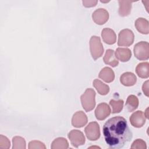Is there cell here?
I'll use <instances>...</instances> for the list:
<instances>
[{
    "label": "cell",
    "mask_w": 149,
    "mask_h": 149,
    "mask_svg": "<svg viewBox=\"0 0 149 149\" xmlns=\"http://www.w3.org/2000/svg\"><path fill=\"white\" fill-rule=\"evenodd\" d=\"M90 49L91 55L94 60L100 58L104 53V48L100 38L93 36L90 40Z\"/></svg>",
    "instance_id": "3"
},
{
    "label": "cell",
    "mask_w": 149,
    "mask_h": 149,
    "mask_svg": "<svg viewBox=\"0 0 149 149\" xmlns=\"http://www.w3.org/2000/svg\"><path fill=\"white\" fill-rule=\"evenodd\" d=\"M136 76L132 72H125L120 77V83L125 86H132L136 84Z\"/></svg>",
    "instance_id": "13"
},
{
    "label": "cell",
    "mask_w": 149,
    "mask_h": 149,
    "mask_svg": "<svg viewBox=\"0 0 149 149\" xmlns=\"http://www.w3.org/2000/svg\"><path fill=\"white\" fill-rule=\"evenodd\" d=\"M104 61L105 63L109 65L112 67H115L118 66L119 63L118 59L114 55V51L111 49H107L106 51L104 57Z\"/></svg>",
    "instance_id": "18"
},
{
    "label": "cell",
    "mask_w": 149,
    "mask_h": 149,
    "mask_svg": "<svg viewBox=\"0 0 149 149\" xmlns=\"http://www.w3.org/2000/svg\"><path fill=\"white\" fill-rule=\"evenodd\" d=\"M129 119L132 125L135 127H141L146 123V116L141 111L134 112Z\"/></svg>",
    "instance_id": "10"
},
{
    "label": "cell",
    "mask_w": 149,
    "mask_h": 149,
    "mask_svg": "<svg viewBox=\"0 0 149 149\" xmlns=\"http://www.w3.org/2000/svg\"><path fill=\"white\" fill-rule=\"evenodd\" d=\"M125 105L129 112L134 111L136 109H137L139 105L138 98L134 95H129L127 98Z\"/></svg>",
    "instance_id": "21"
},
{
    "label": "cell",
    "mask_w": 149,
    "mask_h": 149,
    "mask_svg": "<svg viewBox=\"0 0 149 149\" xmlns=\"http://www.w3.org/2000/svg\"><path fill=\"white\" fill-rule=\"evenodd\" d=\"M132 56L131 51L126 48H118L115 51V57L122 62L128 61Z\"/></svg>",
    "instance_id": "14"
},
{
    "label": "cell",
    "mask_w": 149,
    "mask_h": 149,
    "mask_svg": "<svg viewBox=\"0 0 149 149\" xmlns=\"http://www.w3.org/2000/svg\"><path fill=\"white\" fill-rule=\"evenodd\" d=\"M29 148H44L45 149L46 147L45 144L39 141H31L29 143Z\"/></svg>",
    "instance_id": "26"
},
{
    "label": "cell",
    "mask_w": 149,
    "mask_h": 149,
    "mask_svg": "<svg viewBox=\"0 0 149 149\" xmlns=\"http://www.w3.org/2000/svg\"><path fill=\"white\" fill-rule=\"evenodd\" d=\"M109 104L112 108V113H118L120 112L123 109V101L122 100H111L109 101Z\"/></svg>",
    "instance_id": "23"
},
{
    "label": "cell",
    "mask_w": 149,
    "mask_h": 149,
    "mask_svg": "<svg viewBox=\"0 0 149 149\" xmlns=\"http://www.w3.org/2000/svg\"><path fill=\"white\" fill-rule=\"evenodd\" d=\"M10 147V141L7 137L1 135L0 136V148H9Z\"/></svg>",
    "instance_id": "27"
},
{
    "label": "cell",
    "mask_w": 149,
    "mask_h": 149,
    "mask_svg": "<svg viewBox=\"0 0 149 149\" xmlns=\"http://www.w3.org/2000/svg\"><path fill=\"white\" fill-rule=\"evenodd\" d=\"M136 29L141 34H147L149 32L148 21L143 17L138 18L134 23Z\"/></svg>",
    "instance_id": "15"
},
{
    "label": "cell",
    "mask_w": 149,
    "mask_h": 149,
    "mask_svg": "<svg viewBox=\"0 0 149 149\" xmlns=\"http://www.w3.org/2000/svg\"><path fill=\"white\" fill-rule=\"evenodd\" d=\"M132 1H119V14L121 16H126L130 14L132 8Z\"/></svg>",
    "instance_id": "16"
},
{
    "label": "cell",
    "mask_w": 149,
    "mask_h": 149,
    "mask_svg": "<svg viewBox=\"0 0 149 149\" xmlns=\"http://www.w3.org/2000/svg\"><path fill=\"white\" fill-rule=\"evenodd\" d=\"M84 132L87 139L90 140H97L100 137V126L96 122H92L85 127Z\"/></svg>",
    "instance_id": "6"
},
{
    "label": "cell",
    "mask_w": 149,
    "mask_h": 149,
    "mask_svg": "<svg viewBox=\"0 0 149 149\" xmlns=\"http://www.w3.org/2000/svg\"><path fill=\"white\" fill-rule=\"evenodd\" d=\"M87 116L82 111L76 112L72 117V124L76 127H81L87 123Z\"/></svg>",
    "instance_id": "11"
},
{
    "label": "cell",
    "mask_w": 149,
    "mask_h": 149,
    "mask_svg": "<svg viewBox=\"0 0 149 149\" xmlns=\"http://www.w3.org/2000/svg\"><path fill=\"white\" fill-rule=\"evenodd\" d=\"M135 57L140 61L147 60L149 58V44L146 41L137 43L133 48Z\"/></svg>",
    "instance_id": "4"
},
{
    "label": "cell",
    "mask_w": 149,
    "mask_h": 149,
    "mask_svg": "<svg viewBox=\"0 0 149 149\" xmlns=\"http://www.w3.org/2000/svg\"><path fill=\"white\" fill-rule=\"evenodd\" d=\"M94 22L100 25L105 23L109 19V13L107 10L104 8H99L96 9L92 15Z\"/></svg>",
    "instance_id": "8"
},
{
    "label": "cell",
    "mask_w": 149,
    "mask_h": 149,
    "mask_svg": "<svg viewBox=\"0 0 149 149\" xmlns=\"http://www.w3.org/2000/svg\"><path fill=\"white\" fill-rule=\"evenodd\" d=\"M142 90L144 94L147 97H148V80L144 83L142 87Z\"/></svg>",
    "instance_id": "29"
},
{
    "label": "cell",
    "mask_w": 149,
    "mask_h": 149,
    "mask_svg": "<svg viewBox=\"0 0 149 149\" xmlns=\"http://www.w3.org/2000/svg\"><path fill=\"white\" fill-rule=\"evenodd\" d=\"M95 92L92 88H87L80 97L81 105L86 112L93 110L95 106Z\"/></svg>",
    "instance_id": "2"
},
{
    "label": "cell",
    "mask_w": 149,
    "mask_h": 149,
    "mask_svg": "<svg viewBox=\"0 0 149 149\" xmlns=\"http://www.w3.org/2000/svg\"><path fill=\"white\" fill-rule=\"evenodd\" d=\"M101 37L103 41L108 44H113L116 42V34L113 30L109 28H104L102 30Z\"/></svg>",
    "instance_id": "12"
},
{
    "label": "cell",
    "mask_w": 149,
    "mask_h": 149,
    "mask_svg": "<svg viewBox=\"0 0 149 149\" xmlns=\"http://www.w3.org/2000/svg\"><path fill=\"white\" fill-rule=\"evenodd\" d=\"M134 36L130 29H123L121 30L118 34V45L119 46L129 47L131 45L134 41Z\"/></svg>",
    "instance_id": "5"
},
{
    "label": "cell",
    "mask_w": 149,
    "mask_h": 149,
    "mask_svg": "<svg viewBox=\"0 0 149 149\" xmlns=\"http://www.w3.org/2000/svg\"><path fill=\"white\" fill-rule=\"evenodd\" d=\"M93 86L101 95H106L109 91V87L98 79H95L93 83Z\"/></svg>",
    "instance_id": "20"
},
{
    "label": "cell",
    "mask_w": 149,
    "mask_h": 149,
    "mask_svg": "<svg viewBox=\"0 0 149 149\" xmlns=\"http://www.w3.org/2000/svg\"><path fill=\"white\" fill-rule=\"evenodd\" d=\"M99 77L107 83L112 82L115 78L113 71L108 67L104 68L99 73Z\"/></svg>",
    "instance_id": "17"
},
{
    "label": "cell",
    "mask_w": 149,
    "mask_h": 149,
    "mask_svg": "<svg viewBox=\"0 0 149 149\" xmlns=\"http://www.w3.org/2000/svg\"><path fill=\"white\" fill-rule=\"evenodd\" d=\"M13 149L16 148H26V141L24 139L19 136L14 137L12 139Z\"/></svg>",
    "instance_id": "24"
},
{
    "label": "cell",
    "mask_w": 149,
    "mask_h": 149,
    "mask_svg": "<svg viewBox=\"0 0 149 149\" xmlns=\"http://www.w3.org/2000/svg\"><path fill=\"white\" fill-rule=\"evenodd\" d=\"M111 112L109 106L107 104L102 102L97 105L95 110V116L98 120H102L108 117Z\"/></svg>",
    "instance_id": "9"
},
{
    "label": "cell",
    "mask_w": 149,
    "mask_h": 149,
    "mask_svg": "<svg viewBox=\"0 0 149 149\" xmlns=\"http://www.w3.org/2000/svg\"><path fill=\"white\" fill-rule=\"evenodd\" d=\"M137 74L141 78H147L149 76L148 62H141L137 65L136 68Z\"/></svg>",
    "instance_id": "19"
},
{
    "label": "cell",
    "mask_w": 149,
    "mask_h": 149,
    "mask_svg": "<svg viewBox=\"0 0 149 149\" xmlns=\"http://www.w3.org/2000/svg\"><path fill=\"white\" fill-rule=\"evenodd\" d=\"M68 138L72 146L76 148L83 145L85 143V137L83 133L79 130H71L68 134Z\"/></svg>",
    "instance_id": "7"
},
{
    "label": "cell",
    "mask_w": 149,
    "mask_h": 149,
    "mask_svg": "<svg viewBox=\"0 0 149 149\" xmlns=\"http://www.w3.org/2000/svg\"><path fill=\"white\" fill-rule=\"evenodd\" d=\"M131 148H137V149H146L147 148V146L146 142L141 139L136 140L132 144Z\"/></svg>",
    "instance_id": "25"
},
{
    "label": "cell",
    "mask_w": 149,
    "mask_h": 149,
    "mask_svg": "<svg viewBox=\"0 0 149 149\" xmlns=\"http://www.w3.org/2000/svg\"><path fill=\"white\" fill-rule=\"evenodd\" d=\"M83 4L86 7H92L96 5L98 1H83Z\"/></svg>",
    "instance_id": "28"
},
{
    "label": "cell",
    "mask_w": 149,
    "mask_h": 149,
    "mask_svg": "<svg viewBox=\"0 0 149 149\" xmlns=\"http://www.w3.org/2000/svg\"><path fill=\"white\" fill-rule=\"evenodd\" d=\"M103 134L108 147L112 149L122 148L133 136L126 120L120 116L110 118L105 123Z\"/></svg>",
    "instance_id": "1"
},
{
    "label": "cell",
    "mask_w": 149,
    "mask_h": 149,
    "mask_svg": "<svg viewBox=\"0 0 149 149\" xmlns=\"http://www.w3.org/2000/svg\"><path fill=\"white\" fill-rule=\"evenodd\" d=\"M51 148L52 149H66L69 148V144L66 139L63 137H59L55 139L52 141Z\"/></svg>",
    "instance_id": "22"
}]
</instances>
